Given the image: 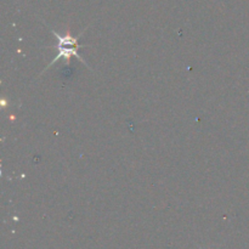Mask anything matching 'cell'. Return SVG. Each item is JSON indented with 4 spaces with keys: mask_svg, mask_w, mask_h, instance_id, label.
Segmentation results:
<instances>
[{
    "mask_svg": "<svg viewBox=\"0 0 249 249\" xmlns=\"http://www.w3.org/2000/svg\"><path fill=\"white\" fill-rule=\"evenodd\" d=\"M51 31H53V29H51ZM53 33L55 34L56 39H57V44L53 46V49H56V50H57V55H56V57L53 58V60L51 61V62L49 63L45 68H44V71L41 73L45 72L49 67H51L53 63L57 62V61L61 60V58H65L66 63H70V60L72 56H74L75 58H78L79 61H82L85 66H88V63L85 62L84 58H83L82 56L79 55V53H78V48H82L83 45H79V44H78L77 38H74V36H71L70 32H68L66 36H60V34L56 33L55 31H53Z\"/></svg>",
    "mask_w": 249,
    "mask_h": 249,
    "instance_id": "1",
    "label": "cell"
}]
</instances>
